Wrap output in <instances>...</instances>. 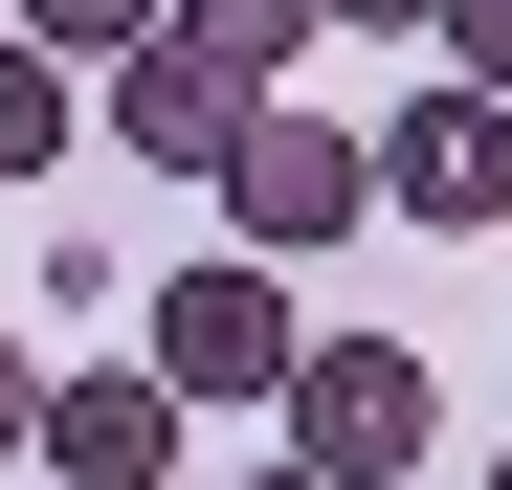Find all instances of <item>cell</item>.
Listing matches in <instances>:
<instances>
[{
	"label": "cell",
	"instance_id": "obj_1",
	"mask_svg": "<svg viewBox=\"0 0 512 490\" xmlns=\"http://www.w3.org/2000/svg\"><path fill=\"white\" fill-rule=\"evenodd\" d=\"M268 424H290V490H423V424H446V401H423L401 335H312Z\"/></svg>",
	"mask_w": 512,
	"mask_h": 490
},
{
	"label": "cell",
	"instance_id": "obj_2",
	"mask_svg": "<svg viewBox=\"0 0 512 490\" xmlns=\"http://www.w3.org/2000/svg\"><path fill=\"white\" fill-rule=\"evenodd\" d=\"M290 357H312L290 268H245V245H223V268H179V290H156V357H134V379L201 424V401H290Z\"/></svg>",
	"mask_w": 512,
	"mask_h": 490
},
{
	"label": "cell",
	"instance_id": "obj_3",
	"mask_svg": "<svg viewBox=\"0 0 512 490\" xmlns=\"http://www.w3.org/2000/svg\"><path fill=\"white\" fill-rule=\"evenodd\" d=\"M357 201H379V179H357V134H334V112H245V156H223V223H245V268H312Z\"/></svg>",
	"mask_w": 512,
	"mask_h": 490
},
{
	"label": "cell",
	"instance_id": "obj_4",
	"mask_svg": "<svg viewBox=\"0 0 512 490\" xmlns=\"http://www.w3.org/2000/svg\"><path fill=\"white\" fill-rule=\"evenodd\" d=\"M357 179H379L401 223H512V112H490V90H401V112L357 134Z\"/></svg>",
	"mask_w": 512,
	"mask_h": 490
},
{
	"label": "cell",
	"instance_id": "obj_5",
	"mask_svg": "<svg viewBox=\"0 0 512 490\" xmlns=\"http://www.w3.org/2000/svg\"><path fill=\"white\" fill-rule=\"evenodd\" d=\"M90 134H134L156 179H223V156H245V90H223V67H179V45H112Z\"/></svg>",
	"mask_w": 512,
	"mask_h": 490
},
{
	"label": "cell",
	"instance_id": "obj_6",
	"mask_svg": "<svg viewBox=\"0 0 512 490\" xmlns=\"http://www.w3.org/2000/svg\"><path fill=\"white\" fill-rule=\"evenodd\" d=\"M45 468L67 490H179V401H156L134 357L112 379H45Z\"/></svg>",
	"mask_w": 512,
	"mask_h": 490
},
{
	"label": "cell",
	"instance_id": "obj_7",
	"mask_svg": "<svg viewBox=\"0 0 512 490\" xmlns=\"http://www.w3.org/2000/svg\"><path fill=\"white\" fill-rule=\"evenodd\" d=\"M156 45H179V67H223V90L268 112V90H290V45H312V0H156Z\"/></svg>",
	"mask_w": 512,
	"mask_h": 490
},
{
	"label": "cell",
	"instance_id": "obj_8",
	"mask_svg": "<svg viewBox=\"0 0 512 490\" xmlns=\"http://www.w3.org/2000/svg\"><path fill=\"white\" fill-rule=\"evenodd\" d=\"M67 134H90V112H67V67H45V45H0V179H45Z\"/></svg>",
	"mask_w": 512,
	"mask_h": 490
},
{
	"label": "cell",
	"instance_id": "obj_9",
	"mask_svg": "<svg viewBox=\"0 0 512 490\" xmlns=\"http://www.w3.org/2000/svg\"><path fill=\"white\" fill-rule=\"evenodd\" d=\"M0 45H45V67H112V45H156V0H0Z\"/></svg>",
	"mask_w": 512,
	"mask_h": 490
},
{
	"label": "cell",
	"instance_id": "obj_10",
	"mask_svg": "<svg viewBox=\"0 0 512 490\" xmlns=\"http://www.w3.org/2000/svg\"><path fill=\"white\" fill-rule=\"evenodd\" d=\"M423 45H446V90H490V112H512V0H446Z\"/></svg>",
	"mask_w": 512,
	"mask_h": 490
},
{
	"label": "cell",
	"instance_id": "obj_11",
	"mask_svg": "<svg viewBox=\"0 0 512 490\" xmlns=\"http://www.w3.org/2000/svg\"><path fill=\"white\" fill-rule=\"evenodd\" d=\"M0 446H45V379H23V335H0Z\"/></svg>",
	"mask_w": 512,
	"mask_h": 490
},
{
	"label": "cell",
	"instance_id": "obj_12",
	"mask_svg": "<svg viewBox=\"0 0 512 490\" xmlns=\"http://www.w3.org/2000/svg\"><path fill=\"white\" fill-rule=\"evenodd\" d=\"M312 23H446V0H312Z\"/></svg>",
	"mask_w": 512,
	"mask_h": 490
},
{
	"label": "cell",
	"instance_id": "obj_13",
	"mask_svg": "<svg viewBox=\"0 0 512 490\" xmlns=\"http://www.w3.org/2000/svg\"><path fill=\"white\" fill-rule=\"evenodd\" d=\"M245 490H290V468H245Z\"/></svg>",
	"mask_w": 512,
	"mask_h": 490
},
{
	"label": "cell",
	"instance_id": "obj_14",
	"mask_svg": "<svg viewBox=\"0 0 512 490\" xmlns=\"http://www.w3.org/2000/svg\"><path fill=\"white\" fill-rule=\"evenodd\" d=\"M490 490H512V468H490Z\"/></svg>",
	"mask_w": 512,
	"mask_h": 490
}]
</instances>
